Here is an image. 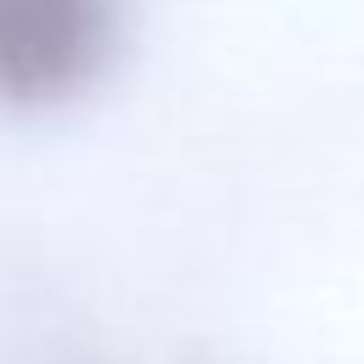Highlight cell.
<instances>
[{"label": "cell", "mask_w": 364, "mask_h": 364, "mask_svg": "<svg viewBox=\"0 0 364 364\" xmlns=\"http://www.w3.org/2000/svg\"><path fill=\"white\" fill-rule=\"evenodd\" d=\"M114 0H0V102L74 97L114 51Z\"/></svg>", "instance_id": "cell-1"}]
</instances>
